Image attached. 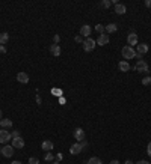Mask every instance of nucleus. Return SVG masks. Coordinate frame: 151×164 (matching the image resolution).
<instances>
[{"instance_id":"f257e3e1","label":"nucleus","mask_w":151,"mask_h":164,"mask_svg":"<svg viewBox=\"0 0 151 164\" xmlns=\"http://www.w3.org/2000/svg\"><path fill=\"white\" fill-rule=\"evenodd\" d=\"M136 72H144V74H148V71H150V66H148V63L145 62V60H139V62L136 63V66L133 68Z\"/></svg>"},{"instance_id":"f03ea898","label":"nucleus","mask_w":151,"mask_h":164,"mask_svg":"<svg viewBox=\"0 0 151 164\" xmlns=\"http://www.w3.org/2000/svg\"><path fill=\"white\" fill-rule=\"evenodd\" d=\"M95 45H97V42H95L92 38H86V39L83 41V50L86 51V53L92 51V50L95 48Z\"/></svg>"},{"instance_id":"7ed1b4c3","label":"nucleus","mask_w":151,"mask_h":164,"mask_svg":"<svg viewBox=\"0 0 151 164\" xmlns=\"http://www.w3.org/2000/svg\"><path fill=\"white\" fill-rule=\"evenodd\" d=\"M121 53H122L124 59H133V57L136 56V51L133 50V47H129V45H127V47H124Z\"/></svg>"},{"instance_id":"20e7f679","label":"nucleus","mask_w":151,"mask_h":164,"mask_svg":"<svg viewBox=\"0 0 151 164\" xmlns=\"http://www.w3.org/2000/svg\"><path fill=\"white\" fill-rule=\"evenodd\" d=\"M12 154H14V146L12 145H5L2 148V155L3 157L9 158V157H12Z\"/></svg>"},{"instance_id":"39448f33","label":"nucleus","mask_w":151,"mask_h":164,"mask_svg":"<svg viewBox=\"0 0 151 164\" xmlns=\"http://www.w3.org/2000/svg\"><path fill=\"white\" fill-rule=\"evenodd\" d=\"M12 139V137H11V133H8L6 131V129H0V143H8V142H9Z\"/></svg>"},{"instance_id":"423d86ee","label":"nucleus","mask_w":151,"mask_h":164,"mask_svg":"<svg viewBox=\"0 0 151 164\" xmlns=\"http://www.w3.org/2000/svg\"><path fill=\"white\" fill-rule=\"evenodd\" d=\"M127 42H129V47H135L138 45V35L135 32H131L130 35L127 36Z\"/></svg>"},{"instance_id":"0eeeda50","label":"nucleus","mask_w":151,"mask_h":164,"mask_svg":"<svg viewBox=\"0 0 151 164\" xmlns=\"http://www.w3.org/2000/svg\"><path fill=\"white\" fill-rule=\"evenodd\" d=\"M12 146H14V149H23L24 148V140L21 139V137L12 139Z\"/></svg>"},{"instance_id":"6e6552de","label":"nucleus","mask_w":151,"mask_h":164,"mask_svg":"<svg viewBox=\"0 0 151 164\" xmlns=\"http://www.w3.org/2000/svg\"><path fill=\"white\" fill-rule=\"evenodd\" d=\"M98 45H106V44H109V36H107V33H103V35H98V39L95 41Z\"/></svg>"},{"instance_id":"1a4fd4ad","label":"nucleus","mask_w":151,"mask_h":164,"mask_svg":"<svg viewBox=\"0 0 151 164\" xmlns=\"http://www.w3.org/2000/svg\"><path fill=\"white\" fill-rule=\"evenodd\" d=\"M41 148H42V151H46V152H51L53 148H55V145H53L51 140H46V142H42Z\"/></svg>"},{"instance_id":"9d476101","label":"nucleus","mask_w":151,"mask_h":164,"mask_svg":"<svg viewBox=\"0 0 151 164\" xmlns=\"http://www.w3.org/2000/svg\"><path fill=\"white\" fill-rule=\"evenodd\" d=\"M74 139H76L77 142L85 140V131H83L82 128H76V131H74Z\"/></svg>"},{"instance_id":"9b49d317","label":"nucleus","mask_w":151,"mask_h":164,"mask_svg":"<svg viewBox=\"0 0 151 164\" xmlns=\"http://www.w3.org/2000/svg\"><path fill=\"white\" fill-rule=\"evenodd\" d=\"M17 80H18L21 84H27L29 83V75L26 72H18L17 74Z\"/></svg>"},{"instance_id":"f8f14e48","label":"nucleus","mask_w":151,"mask_h":164,"mask_svg":"<svg viewBox=\"0 0 151 164\" xmlns=\"http://www.w3.org/2000/svg\"><path fill=\"white\" fill-rule=\"evenodd\" d=\"M70 152L73 154V155H77V154H80L82 152V146L79 142H76L74 145H71V148H70Z\"/></svg>"},{"instance_id":"ddd939ff","label":"nucleus","mask_w":151,"mask_h":164,"mask_svg":"<svg viewBox=\"0 0 151 164\" xmlns=\"http://www.w3.org/2000/svg\"><path fill=\"white\" fill-rule=\"evenodd\" d=\"M80 35L89 38V35H91V26H88V24L82 26V27H80Z\"/></svg>"},{"instance_id":"4468645a","label":"nucleus","mask_w":151,"mask_h":164,"mask_svg":"<svg viewBox=\"0 0 151 164\" xmlns=\"http://www.w3.org/2000/svg\"><path fill=\"white\" fill-rule=\"evenodd\" d=\"M136 51H138L139 54L144 56L145 53H148V45H147V44H138V45H136Z\"/></svg>"},{"instance_id":"2eb2a0df","label":"nucleus","mask_w":151,"mask_h":164,"mask_svg":"<svg viewBox=\"0 0 151 164\" xmlns=\"http://www.w3.org/2000/svg\"><path fill=\"white\" fill-rule=\"evenodd\" d=\"M50 53L53 54V56H60V47L58 45V44H51L50 45Z\"/></svg>"},{"instance_id":"dca6fc26","label":"nucleus","mask_w":151,"mask_h":164,"mask_svg":"<svg viewBox=\"0 0 151 164\" xmlns=\"http://www.w3.org/2000/svg\"><path fill=\"white\" fill-rule=\"evenodd\" d=\"M118 68H119V71L127 72L130 69V65H129V62H126V60H121V62L118 63Z\"/></svg>"},{"instance_id":"f3484780","label":"nucleus","mask_w":151,"mask_h":164,"mask_svg":"<svg viewBox=\"0 0 151 164\" xmlns=\"http://www.w3.org/2000/svg\"><path fill=\"white\" fill-rule=\"evenodd\" d=\"M117 30H118V26L115 24V23H110V24H107L104 27V32H107V33H115Z\"/></svg>"},{"instance_id":"a211bd4d","label":"nucleus","mask_w":151,"mask_h":164,"mask_svg":"<svg viewBox=\"0 0 151 164\" xmlns=\"http://www.w3.org/2000/svg\"><path fill=\"white\" fill-rule=\"evenodd\" d=\"M115 12L119 14V15H122V14H126V12H127V8L124 6V5H121V3H118L117 6H115Z\"/></svg>"},{"instance_id":"6ab92c4d","label":"nucleus","mask_w":151,"mask_h":164,"mask_svg":"<svg viewBox=\"0 0 151 164\" xmlns=\"http://www.w3.org/2000/svg\"><path fill=\"white\" fill-rule=\"evenodd\" d=\"M8 41H9V35L6 32H2L0 33V45H5Z\"/></svg>"},{"instance_id":"aec40b11","label":"nucleus","mask_w":151,"mask_h":164,"mask_svg":"<svg viewBox=\"0 0 151 164\" xmlns=\"http://www.w3.org/2000/svg\"><path fill=\"white\" fill-rule=\"evenodd\" d=\"M0 126L2 128H11L12 126V120L11 119H2L0 120Z\"/></svg>"},{"instance_id":"412c9836","label":"nucleus","mask_w":151,"mask_h":164,"mask_svg":"<svg viewBox=\"0 0 151 164\" xmlns=\"http://www.w3.org/2000/svg\"><path fill=\"white\" fill-rule=\"evenodd\" d=\"M88 164H103V161L100 158H97V157H92L88 160Z\"/></svg>"},{"instance_id":"4be33fe9","label":"nucleus","mask_w":151,"mask_h":164,"mask_svg":"<svg viewBox=\"0 0 151 164\" xmlns=\"http://www.w3.org/2000/svg\"><path fill=\"white\" fill-rule=\"evenodd\" d=\"M95 30L98 32L100 35H103V33H104V26H103V24H97V26H95Z\"/></svg>"},{"instance_id":"5701e85b","label":"nucleus","mask_w":151,"mask_h":164,"mask_svg":"<svg viewBox=\"0 0 151 164\" xmlns=\"http://www.w3.org/2000/svg\"><path fill=\"white\" fill-rule=\"evenodd\" d=\"M142 84H144V86H150L151 84V77H144V79H142Z\"/></svg>"},{"instance_id":"b1692460","label":"nucleus","mask_w":151,"mask_h":164,"mask_svg":"<svg viewBox=\"0 0 151 164\" xmlns=\"http://www.w3.org/2000/svg\"><path fill=\"white\" fill-rule=\"evenodd\" d=\"M53 158H55V157H53V154H51V152H47V154H46V157H44V160H46L47 163L53 161Z\"/></svg>"},{"instance_id":"393cba45","label":"nucleus","mask_w":151,"mask_h":164,"mask_svg":"<svg viewBox=\"0 0 151 164\" xmlns=\"http://www.w3.org/2000/svg\"><path fill=\"white\" fill-rule=\"evenodd\" d=\"M110 5H112V3L109 2V0H103V2H100V6H101V8H104V9H106V8H109Z\"/></svg>"},{"instance_id":"a878e982","label":"nucleus","mask_w":151,"mask_h":164,"mask_svg":"<svg viewBox=\"0 0 151 164\" xmlns=\"http://www.w3.org/2000/svg\"><path fill=\"white\" fill-rule=\"evenodd\" d=\"M51 93H53V95H56V97H59V98L62 97V90H60V89H58V88H56V89H53V90H51Z\"/></svg>"},{"instance_id":"bb28decb","label":"nucleus","mask_w":151,"mask_h":164,"mask_svg":"<svg viewBox=\"0 0 151 164\" xmlns=\"http://www.w3.org/2000/svg\"><path fill=\"white\" fill-rule=\"evenodd\" d=\"M74 41L79 42V44H83V36H82V35H77V36L74 38Z\"/></svg>"},{"instance_id":"cd10ccee","label":"nucleus","mask_w":151,"mask_h":164,"mask_svg":"<svg viewBox=\"0 0 151 164\" xmlns=\"http://www.w3.org/2000/svg\"><path fill=\"white\" fill-rule=\"evenodd\" d=\"M29 164H39V161H38V158L32 157V158H29Z\"/></svg>"},{"instance_id":"c85d7f7f","label":"nucleus","mask_w":151,"mask_h":164,"mask_svg":"<svg viewBox=\"0 0 151 164\" xmlns=\"http://www.w3.org/2000/svg\"><path fill=\"white\" fill-rule=\"evenodd\" d=\"M11 137H12V139H17V137H20V133L15 129V131H12V133H11Z\"/></svg>"},{"instance_id":"c756f323","label":"nucleus","mask_w":151,"mask_h":164,"mask_svg":"<svg viewBox=\"0 0 151 164\" xmlns=\"http://www.w3.org/2000/svg\"><path fill=\"white\" fill-rule=\"evenodd\" d=\"M79 143H80L82 149H83V148H88V142H86V140H82V142H79Z\"/></svg>"},{"instance_id":"7c9ffc66","label":"nucleus","mask_w":151,"mask_h":164,"mask_svg":"<svg viewBox=\"0 0 151 164\" xmlns=\"http://www.w3.org/2000/svg\"><path fill=\"white\" fill-rule=\"evenodd\" d=\"M65 102H67V99H65L64 97H60V98H59V104H60V106H64Z\"/></svg>"},{"instance_id":"2f4dec72","label":"nucleus","mask_w":151,"mask_h":164,"mask_svg":"<svg viewBox=\"0 0 151 164\" xmlns=\"http://www.w3.org/2000/svg\"><path fill=\"white\" fill-rule=\"evenodd\" d=\"M53 41H55V44H59V41H60V36H59V35H55V38H53Z\"/></svg>"},{"instance_id":"473e14b6","label":"nucleus","mask_w":151,"mask_h":164,"mask_svg":"<svg viewBox=\"0 0 151 164\" xmlns=\"http://www.w3.org/2000/svg\"><path fill=\"white\" fill-rule=\"evenodd\" d=\"M147 154L151 157V142H150V143H148V146H147Z\"/></svg>"},{"instance_id":"72a5a7b5","label":"nucleus","mask_w":151,"mask_h":164,"mask_svg":"<svg viewBox=\"0 0 151 164\" xmlns=\"http://www.w3.org/2000/svg\"><path fill=\"white\" fill-rule=\"evenodd\" d=\"M0 53H3V54L6 53V47L5 45H0Z\"/></svg>"},{"instance_id":"f704fd0d","label":"nucleus","mask_w":151,"mask_h":164,"mask_svg":"<svg viewBox=\"0 0 151 164\" xmlns=\"http://www.w3.org/2000/svg\"><path fill=\"white\" fill-rule=\"evenodd\" d=\"M62 158H64V155H62V154H58V155H56V160H58V161H60Z\"/></svg>"},{"instance_id":"c9c22d12","label":"nucleus","mask_w":151,"mask_h":164,"mask_svg":"<svg viewBox=\"0 0 151 164\" xmlns=\"http://www.w3.org/2000/svg\"><path fill=\"white\" fill-rule=\"evenodd\" d=\"M136 164H150L148 161H145V160H140V161H138Z\"/></svg>"},{"instance_id":"e433bc0d","label":"nucleus","mask_w":151,"mask_h":164,"mask_svg":"<svg viewBox=\"0 0 151 164\" xmlns=\"http://www.w3.org/2000/svg\"><path fill=\"white\" fill-rule=\"evenodd\" d=\"M110 164H119V161H118V160H112Z\"/></svg>"},{"instance_id":"4c0bfd02","label":"nucleus","mask_w":151,"mask_h":164,"mask_svg":"<svg viewBox=\"0 0 151 164\" xmlns=\"http://www.w3.org/2000/svg\"><path fill=\"white\" fill-rule=\"evenodd\" d=\"M135 57H138L139 60H142V54H139V53H136V56H135Z\"/></svg>"},{"instance_id":"58836bf2","label":"nucleus","mask_w":151,"mask_h":164,"mask_svg":"<svg viewBox=\"0 0 151 164\" xmlns=\"http://www.w3.org/2000/svg\"><path fill=\"white\" fill-rule=\"evenodd\" d=\"M37 102H38V104H41V98H39V95H37Z\"/></svg>"},{"instance_id":"ea45409f","label":"nucleus","mask_w":151,"mask_h":164,"mask_svg":"<svg viewBox=\"0 0 151 164\" xmlns=\"http://www.w3.org/2000/svg\"><path fill=\"white\" fill-rule=\"evenodd\" d=\"M145 5H147V6H150V8H151V0H147V2H145Z\"/></svg>"},{"instance_id":"a19ab883","label":"nucleus","mask_w":151,"mask_h":164,"mask_svg":"<svg viewBox=\"0 0 151 164\" xmlns=\"http://www.w3.org/2000/svg\"><path fill=\"white\" fill-rule=\"evenodd\" d=\"M124 164H133V161H130V160H127L126 163H124Z\"/></svg>"},{"instance_id":"79ce46f5","label":"nucleus","mask_w":151,"mask_h":164,"mask_svg":"<svg viewBox=\"0 0 151 164\" xmlns=\"http://www.w3.org/2000/svg\"><path fill=\"white\" fill-rule=\"evenodd\" d=\"M11 164H21V163H20V161H12Z\"/></svg>"},{"instance_id":"37998d69","label":"nucleus","mask_w":151,"mask_h":164,"mask_svg":"<svg viewBox=\"0 0 151 164\" xmlns=\"http://www.w3.org/2000/svg\"><path fill=\"white\" fill-rule=\"evenodd\" d=\"M2 116H3V113H2V110H0V120H2Z\"/></svg>"},{"instance_id":"c03bdc74","label":"nucleus","mask_w":151,"mask_h":164,"mask_svg":"<svg viewBox=\"0 0 151 164\" xmlns=\"http://www.w3.org/2000/svg\"><path fill=\"white\" fill-rule=\"evenodd\" d=\"M51 164H60V163H59V161H53Z\"/></svg>"},{"instance_id":"a18cd8bd","label":"nucleus","mask_w":151,"mask_h":164,"mask_svg":"<svg viewBox=\"0 0 151 164\" xmlns=\"http://www.w3.org/2000/svg\"><path fill=\"white\" fill-rule=\"evenodd\" d=\"M0 154H2V148H0Z\"/></svg>"}]
</instances>
